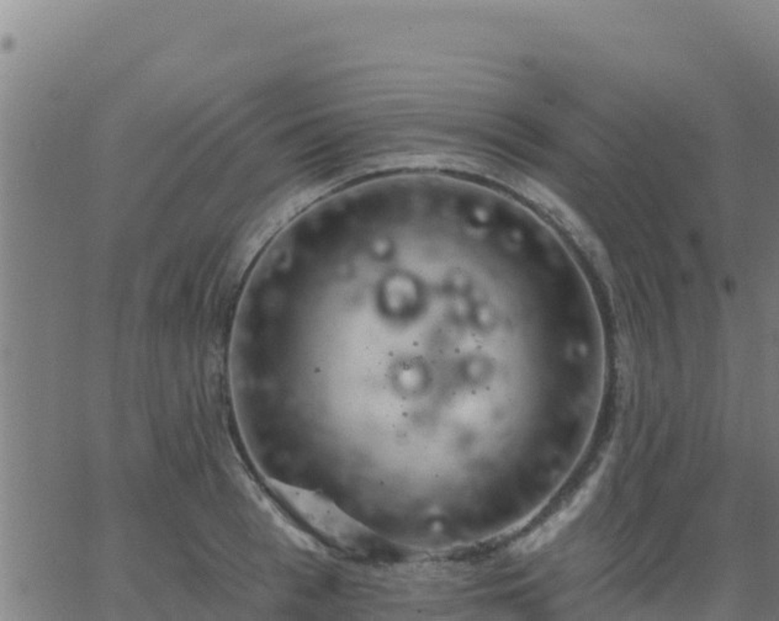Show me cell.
I'll return each instance as SVG.
<instances>
[{"mask_svg":"<svg viewBox=\"0 0 779 621\" xmlns=\"http://www.w3.org/2000/svg\"><path fill=\"white\" fill-rule=\"evenodd\" d=\"M588 496V488H584L582 490L580 493L577 494L576 497H574V499L571 500L570 505L565 507L564 509L560 510L558 515L552 516L550 519L548 524L544 525V527L540 528L536 534L532 535L529 538V540L527 541L526 549H537V547L540 546L544 543L549 540L550 537L555 535L558 532L559 529L564 527L566 523L568 522V519H571V516H574L578 512V509L584 506V500H586Z\"/></svg>","mask_w":779,"mask_h":621,"instance_id":"6da1fadb","label":"cell"}]
</instances>
